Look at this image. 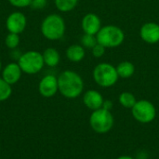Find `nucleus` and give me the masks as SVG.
Masks as SVG:
<instances>
[{"label":"nucleus","instance_id":"1","mask_svg":"<svg viewBox=\"0 0 159 159\" xmlns=\"http://www.w3.org/2000/svg\"><path fill=\"white\" fill-rule=\"evenodd\" d=\"M60 93L67 99H75L81 95L84 89V81L75 72L71 70L63 71L58 76Z\"/></svg>","mask_w":159,"mask_h":159},{"label":"nucleus","instance_id":"2","mask_svg":"<svg viewBox=\"0 0 159 159\" xmlns=\"http://www.w3.org/2000/svg\"><path fill=\"white\" fill-rule=\"evenodd\" d=\"M40 30L46 39L50 41L60 40L65 34V21L59 14H49L42 20Z\"/></svg>","mask_w":159,"mask_h":159},{"label":"nucleus","instance_id":"3","mask_svg":"<svg viewBox=\"0 0 159 159\" xmlns=\"http://www.w3.org/2000/svg\"><path fill=\"white\" fill-rule=\"evenodd\" d=\"M97 41L106 48H117L125 40V34L121 28L116 25H106L101 28L96 34Z\"/></svg>","mask_w":159,"mask_h":159},{"label":"nucleus","instance_id":"4","mask_svg":"<svg viewBox=\"0 0 159 159\" xmlns=\"http://www.w3.org/2000/svg\"><path fill=\"white\" fill-rule=\"evenodd\" d=\"M18 64L22 73L27 75H35L43 69L45 62L41 52L36 50H29L22 53L19 57Z\"/></svg>","mask_w":159,"mask_h":159},{"label":"nucleus","instance_id":"5","mask_svg":"<svg viewBox=\"0 0 159 159\" xmlns=\"http://www.w3.org/2000/svg\"><path fill=\"white\" fill-rule=\"evenodd\" d=\"M93 78L100 87L110 88L117 82L119 76L116 68L114 65L107 62H102L95 66L93 70Z\"/></svg>","mask_w":159,"mask_h":159},{"label":"nucleus","instance_id":"6","mask_svg":"<svg viewBox=\"0 0 159 159\" xmlns=\"http://www.w3.org/2000/svg\"><path fill=\"white\" fill-rule=\"evenodd\" d=\"M115 119L111 111L101 108L93 111L90 115L89 125L96 133L104 134L109 132L113 129Z\"/></svg>","mask_w":159,"mask_h":159},{"label":"nucleus","instance_id":"7","mask_svg":"<svg viewBox=\"0 0 159 159\" xmlns=\"http://www.w3.org/2000/svg\"><path fill=\"white\" fill-rule=\"evenodd\" d=\"M131 113L135 120L143 124H148L156 118L157 109L151 102L140 100L131 108Z\"/></svg>","mask_w":159,"mask_h":159},{"label":"nucleus","instance_id":"8","mask_svg":"<svg viewBox=\"0 0 159 159\" xmlns=\"http://www.w3.org/2000/svg\"><path fill=\"white\" fill-rule=\"evenodd\" d=\"M27 26V18L20 11L11 12L6 20V27L8 33L21 34Z\"/></svg>","mask_w":159,"mask_h":159},{"label":"nucleus","instance_id":"9","mask_svg":"<svg viewBox=\"0 0 159 159\" xmlns=\"http://www.w3.org/2000/svg\"><path fill=\"white\" fill-rule=\"evenodd\" d=\"M38 90L41 96L45 98L53 97L59 91L58 77L53 75H45L38 84Z\"/></svg>","mask_w":159,"mask_h":159},{"label":"nucleus","instance_id":"10","mask_svg":"<svg viewBox=\"0 0 159 159\" xmlns=\"http://www.w3.org/2000/svg\"><path fill=\"white\" fill-rule=\"evenodd\" d=\"M81 27L84 34L96 35L102 28L101 19L95 13H88L82 19Z\"/></svg>","mask_w":159,"mask_h":159},{"label":"nucleus","instance_id":"11","mask_svg":"<svg viewBox=\"0 0 159 159\" xmlns=\"http://www.w3.org/2000/svg\"><path fill=\"white\" fill-rule=\"evenodd\" d=\"M141 38L148 44L159 42V24L156 22L144 23L140 30Z\"/></svg>","mask_w":159,"mask_h":159},{"label":"nucleus","instance_id":"12","mask_svg":"<svg viewBox=\"0 0 159 159\" xmlns=\"http://www.w3.org/2000/svg\"><path fill=\"white\" fill-rule=\"evenodd\" d=\"M22 75V71L18 62H10L2 70V78L10 86L19 82Z\"/></svg>","mask_w":159,"mask_h":159},{"label":"nucleus","instance_id":"13","mask_svg":"<svg viewBox=\"0 0 159 159\" xmlns=\"http://www.w3.org/2000/svg\"><path fill=\"white\" fill-rule=\"evenodd\" d=\"M103 97L102 95L94 89H89L87 90L83 96V102L84 104L92 111L101 109L102 107V103H103Z\"/></svg>","mask_w":159,"mask_h":159},{"label":"nucleus","instance_id":"14","mask_svg":"<svg viewBox=\"0 0 159 159\" xmlns=\"http://www.w3.org/2000/svg\"><path fill=\"white\" fill-rule=\"evenodd\" d=\"M86 52L85 48L82 45L74 44L68 47L66 49V57L70 61L73 62H79L85 58Z\"/></svg>","mask_w":159,"mask_h":159},{"label":"nucleus","instance_id":"15","mask_svg":"<svg viewBox=\"0 0 159 159\" xmlns=\"http://www.w3.org/2000/svg\"><path fill=\"white\" fill-rule=\"evenodd\" d=\"M45 65L48 67H55L59 64L61 61V56L59 51L54 48H48L42 53Z\"/></svg>","mask_w":159,"mask_h":159},{"label":"nucleus","instance_id":"16","mask_svg":"<svg viewBox=\"0 0 159 159\" xmlns=\"http://www.w3.org/2000/svg\"><path fill=\"white\" fill-rule=\"evenodd\" d=\"M116 72L119 77L121 78H129L135 73V66L132 62L125 61L120 62L116 67Z\"/></svg>","mask_w":159,"mask_h":159},{"label":"nucleus","instance_id":"17","mask_svg":"<svg viewBox=\"0 0 159 159\" xmlns=\"http://www.w3.org/2000/svg\"><path fill=\"white\" fill-rule=\"evenodd\" d=\"M118 102L119 103L125 107V108H129V109H131L135 103L137 102V100L135 98V96L131 93V92H128V91H125V92H122L119 97H118Z\"/></svg>","mask_w":159,"mask_h":159},{"label":"nucleus","instance_id":"18","mask_svg":"<svg viewBox=\"0 0 159 159\" xmlns=\"http://www.w3.org/2000/svg\"><path fill=\"white\" fill-rule=\"evenodd\" d=\"M55 6L61 12H69L75 8L78 0H54Z\"/></svg>","mask_w":159,"mask_h":159},{"label":"nucleus","instance_id":"19","mask_svg":"<svg viewBox=\"0 0 159 159\" xmlns=\"http://www.w3.org/2000/svg\"><path fill=\"white\" fill-rule=\"evenodd\" d=\"M20 34H18L8 33L5 37V45L9 49L17 48L18 46L20 45Z\"/></svg>","mask_w":159,"mask_h":159},{"label":"nucleus","instance_id":"20","mask_svg":"<svg viewBox=\"0 0 159 159\" xmlns=\"http://www.w3.org/2000/svg\"><path fill=\"white\" fill-rule=\"evenodd\" d=\"M12 93V89L2 77H0V102L7 101Z\"/></svg>","mask_w":159,"mask_h":159},{"label":"nucleus","instance_id":"21","mask_svg":"<svg viewBox=\"0 0 159 159\" xmlns=\"http://www.w3.org/2000/svg\"><path fill=\"white\" fill-rule=\"evenodd\" d=\"M81 45L84 48H92L95 45L98 44L97 41V37L96 35H92V34H84L80 39Z\"/></svg>","mask_w":159,"mask_h":159},{"label":"nucleus","instance_id":"22","mask_svg":"<svg viewBox=\"0 0 159 159\" xmlns=\"http://www.w3.org/2000/svg\"><path fill=\"white\" fill-rule=\"evenodd\" d=\"M9 4L15 7L19 8H23L31 6L32 0H8Z\"/></svg>","mask_w":159,"mask_h":159},{"label":"nucleus","instance_id":"23","mask_svg":"<svg viewBox=\"0 0 159 159\" xmlns=\"http://www.w3.org/2000/svg\"><path fill=\"white\" fill-rule=\"evenodd\" d=\"M91 49H92V54H93V56H94L95 58H101V57H102V56L104 55L106 48L103 47L102 45H101V44L98 43V44L95 45Z\"/></svg>","mask_w":159,"mask_h":159},{"label":"nucleus","instance_id":"24","mask_svg":"<svg viewBox=\"0 0 159 159\" xmlns=\"http://www.w3.org/2000/svg\"><path fill=\"white\" fill-rule=\"evenodd\" d=\"M48 4V0H32V3H31V7L33 9H43L46 7Z\"/></svg>","mask_w":159,"mask_h":159},{"label":"nucleus","instance_id":"25","mask_svg":"<svg viewBox=\"0 0 159 159\" xmlns=\"http://www.w3.org/2000/svg\"><path fill=\"white\" fill-rule=\"evenodd\" d=\"M113 105L114 104H113V102L112 101H110V100H104L102 108H103L105 110H108V111H111L112 108H113Z\"/></svg>","mask_w":159,"mask_h":159},{"label":"nucleus","instance_id":"26","mask_svg":"<svg viewBox=\"0 0 159 159\" xmlns=\"http://www.w3.org/2000/svg\"><path fill=\"white\" fill-rule=\"evenodd\" d=\"M116 159H134L133 157H129V156H121L119 157H117Z\"/></svg>","mask_w":159,"mask_h":159},{"label":"nucleus","instance_id":"27","mask_svg":"<svg viewBox=\"0 0 159 159\" xmlns=\"http://www.w3.org/2000/svg\"><path fill=\"white\" fill-rule=\"evenodd\" d=\"M2 71V62H1V60H0V72Z\"/></svg>","mask_w":159,"mask_h":159},{"label":"nucleus","instance_id":"28","mask_svg":"<svg viewBox=\"0 0 159 159\" xmlns=\"http://www.w3.org/2000/svg\"><path fill=\"white\" fill-rule=\"evenodd\" d=\"M158 43H159V42H158Z\"/></svg>","mask_w":159,"mask_h":159}]
</instances>
